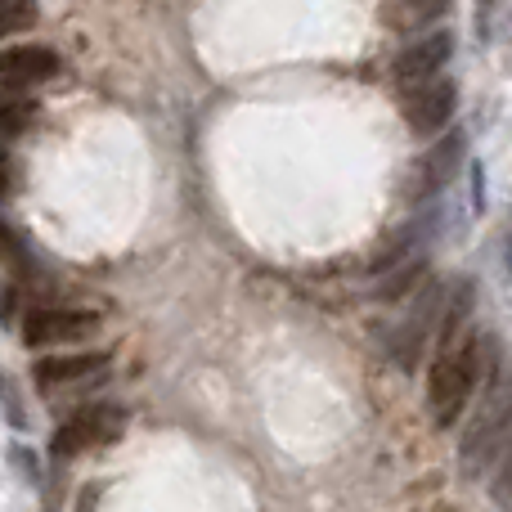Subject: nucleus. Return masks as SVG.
<instances>
[{
	"instance_id": "obj_13",
	"label": "nucleus",
	"mask_w": 512,
	"mask_h": 512,
	"mask_svg": "<svg viewBox=\"0 0 512 512\" xmlns=\"http://www.w3.org/2000/svg\"><path fill=\"white\" fill-rule=\"evenodd\" d=\"M36 122V104L27 95H0V140H18Z\"/></svg>"
},
{
	"instance_id": "obj_1",
	"label": "nucleus",
	"mask_w": 512,
	"mask_h": 512,
	"mask_svg": "<svg viewBox=\"0 0 512 512\" xmlns=\"http://www.w3.org/2000/svg\"><path fill=\"white\" fill-rule=\"evenodd\" d=\"M499 369H504V351H499L495 333H468L454 351L436 355L432 373H427V409H432L436 427H454V418L468 409L481 382Z\"/></svg>"
},
{
	"instance_id": "obj_11",
	"label": "nucleus",
	"mask_w": 512,
	"mask_h": 512,
	"mask_svg": "<svg viewBox=\"0 0 512 512\" xmlns=\"http://www.w3.org/2000/svg\"><path fill=\"white\" fill-rule=\"evenodd\" d=\"M387 27L405 36H423L432 23H441L450 14V0H387Z\"/></svg>"
},
{
	"instance_id": "obj_6",
	"label": "nucleus",
	"mask_w": 512,
	"mask_h": 512,
	"mask_svg": "<svg viewBox=\"0 0 512 512\" xmlns=\"http://www.w3.org/2000/svg\"><path fill=\"white\" fill-rule=\"evenodd\" d=\"M450 54H454V32H445V27L414 36V41H409L405 50L396 54V63H391V81H396L400 90L427 86V81L445 77V63H450Z\"/></svg>"
},
{
	"instance_id": "obj_20",
	"label": "nucleus",
	"mask_w": 512,
	"mask_h": 512,
	"mask_svg": "<svg viewBox=\"0 0 512 512\" xmlns=\"http://www.w3.org/2000/svg\"><path fill=\"white\" fill-rule=\"evenodd\" d=\"M45 512H54V508H45Z\"/></svg>"
},
{
	"instance_id": "obj_19",
	"label": "nucleus",
	"mask_w": 512,
	"mask_h": 512,
	"mask_svg": "<svg viewBox=\"0 0 512 512\" xmlns=\"http://www.w3.org/2000/svg\"><path fill=\"white\" fill-rule=\"evenodd\" d=\"M14 185H18V167H14V158L0 149V198L14 194Z\"/></svg>"
},
{
	"instance_id": "obj_15",
	"label": "nucleus",
	"mask_w": 512,
	"mask_h": 512,
	"mask_svg": "<svg viewBox=\"0 0 512 512\" xmlns=\"http://www.w3.org/2000/svg\"><path fill=\"white\" fill-rule=\"evenodd\" d=\"M0 265H9L14 274H32V248H27V239L14 230V225L0 216Z\"/></svg>"
},
{
	"instance_id": "obj_17",
	"label": "nucleus",
	"mask_w": 512,
	"mask_h": 512,
	"mask_svg": "<svg viewBox=\"0 0 512 512\" xmlns=\"http://www.w3.org/2000/svg\"><path fill=\"white\" fill-rule=\"evenodd\" d=\"M490 499H495L499 512H512V454L490 472Z\"/></svg>"
},
{
	"instance_id": "obj_18",
	"label": "nucleus",
	"mask_w": 512,
	"mask_h": 512,
	"mask_svg": "<svg viewBox=\"0 0 512 512\" xmlns=\"http://www.w3.org/2000/svg\"><path fill=\"white\" fill-rule=\"evenodd\" d=\"M9 459H14V468L23 472L27 481L41 477V472H36V454H32V450H23V445H9Z\"/></svg>"
},
{
	"instance_id": "obj_14",
	"label": "nucleus",
	"mask_w": 512,
	"mask_h": 512,
	"mask_svg": "<svg viewBox=\"0 0 512 512\" xmlns=\"http://www.w3.org/2000/svg\"><path fill=\"white\" fill-rule=\"evenodd\" d=\"M41 23V5L36 0H0V41L23 36Z\"/></svg>"
},
{
	"instance_id": "obj_3",
	"label": "nucleus",
	"mask_w": 512,
	"mask_h": 512,
	"mask_svg": "<svg viewBox=\"0 0 512 512\" xmlns=\"http://www.w3.org/2000/svg\"><path fill=\"white\" fill-rule=\"evenodd\" d=\"M441 310H445V288L441 283H423L414 292V306L405 310L396 328H391V360L405 373L418 369L427 342H436V328H441Z\"/></svg>"
},
{
	"instance_id": "obj_12",
	"label": "nucleus",
	"mask_w": 512,
	"mask_h": 512,
	"mask_svg": "<svg viewBox=\"0 0 512 512\" xmlns=\"http://www.w3.org/2000/svg\"><path fill=\"white\" fill-rule=\"evenodd\" d=\"M427 274H432V265H427V252H414V256H405V261H396L391 270H382L373 297H378V301H405V297H414V292L423 288Z\"/></svg>"
},
{
	"instance_id": "obj_4",
	"label": "nucleus",
	"mask_w": 512,
	"mask_h": 512,
	"mask_svg": "<svg viewBox=\"0 0 512 512\" xmlns=\"http://www.w3.org/2000/svg\"><path fill=\"white\" fill-rule=\"evenodd\" d=\"M126 427V414L117 405H86L68 418V423L54 427L50 436V454L54 459H77V454H90V450H104L122 436Z\"/></svg>"
},
{
	"instance_id": "obj_5",
	"label": "nucleus",
	"mask_w": 512,
	"mask_h": 512,
	"mask_svg": "<svg viewBox=\"0 0 512 512\" xmlns=\"http://www.w3.org/2000/svg\"><path fill=\"white\" fill-rule=\"evenodd\" d=\"M99 333V315L81 306H36L23 315L27 346H72Z\"/></svg>"
},
{
	"instance_id": "obj_2",
	"label": "nucleus",
	"mask_w": 512,
	"mask_h": 512,
	"mask_svg": "<svg viewBox=\"0 0 512 512\" xmlns=\"http://www.w3.org/2000/svg\"><path fill=\"white\" fill-rule=\"evenodd\" d=\"M508 454H512V364H504L499 373H490L481 382V400L472 409L468 427H463V445H459L463 477L468 481L490 477Z\"/></svg>"
},
{
	"instance_id": "obj_16",
	"label": "nucleus",
	"mask_w": 512,
	"mask_h": 512,
	"mask_svg": "<svg viewBox=\"0 0 512 512\" xmlns=\"http://www.w3.org/2000/svg\"><path fill=\"white\" fill-rule=\"evenodd\" d=\"M0 405H5V418L14 432H27V427H32V414H27L23 396H18V382L9 378V373H0Z\"/></svg>"
},
{
	"instance_id": "obj_10",
	"label": "nucleus",
	"mask_w": 512,
	"mask_h": 512,
	"mask_svg": "<svg viewBox=\"0 0 512 512\" xmlns=\"http://www.w3.org/2000/svg\"><path fill=\"white\" fill-rule=\"evenodd\" d=\"M463 153H468L463 131L441 135V140H436L414 167V185H409L414 189V198H436L441 189H450L454 176H459V167H463Z\"/></svg>"
},
{
	"instance_id": "obj_9",
	"label": "nucleus",
	"mask_w": 512,
	"mask_h": 512,
	"mask_svg": "<svg viewBox=\"0 0 512 512\" xmlns=\"http://www.w3.org/2000/svg\"><path fill=\"white\" fill-rule=\"evenodd\" d=\"M50 77H59V54L50 45L0 50V95H23L32 86H45Z\"/></svg>"
},
{
	"instance_id": "obj_7",
	"label": "nucleus",
	"mask_w": 512,
	"mask_h": 512,
	"mask_svg": "<svg viewBox=\"0 0 512 512\" xmlns=\"http://www.w3.org/2000/svg\"><path fill=\"white\" fill-rule=\"evenodd\" d=\"M454 113H459V81L454 77L427 81V86L409 90V99H405V122H409V131L423 135V140L441 135L445 126L454 122Z\"/></svg>"
},
{
	"instance_id": "obj_8",
	"label": "nucleus",
	"mask_w": 512,
	"mask_h": 512,
	"mask_svg": "<svg viewBox=\"0 0 512 512\" xmlns=\"http://www.w3.org/2000/svg\"><path fill=\"white\" fill-rule=\"evenodd\" d=\"M113 355L108 351H54L41 355L32 364V382L41 391H59V387H86V382L104 378Z\"/></svg>"
}]
</instances>
